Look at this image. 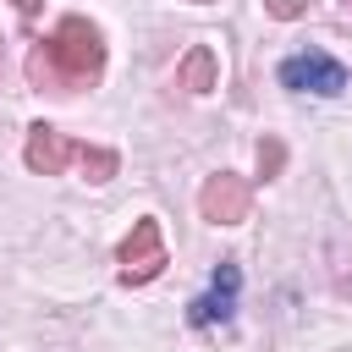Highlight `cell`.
<instances>
[{
	"label": "cell",
	"mask_w": 352,
	"mask_h": 352,
	"mask_svg": "<svg viewBox=\"0 0 352 352\" xmlns=\"http://www.w3.org/2000/svg\"><path fill=\"white\" fill-rule=\"evenodd\" d=\"M99 72H104V38L88 16H60V28L44 44H33V55H28V82L50 88V94L94 88Z\"/></svg>",
	"instance_id": "obj_1"
},
{
	"label": "cell",
	"mask_w": 352,
	"mask_h": 352,
	"mask_svg": "<svg viewBox=\"0 0 352 352\" xmlns=\"http://www.w3.org/2000/svg\"><path fill=\"white\" fill-rule=\"evenodd\" d=\"M165 264H170V258H165L160 220H154V214H143V220L126 231V242H121V286H143V280H154Z\"/></svg>",
	"instance_id": "obj_2"
},
{
	"label": "cell",
	"mask_w": 352,
	"mask_h": 352,
	"mask_svg": "<svg viewBox=\"0 0 352 352\" xmlns=\"http://www.w3.org/2000/svg\"><path fill=\"white\" fill-rule=\"evenodd\" d=\"M248 209H253V192H248V182H242V176H231V170L209 176V182H204V192H198V214H204L209 226H242V220H248Z\"/></svg>",
	"instance_id": "obj_3"
},
{
	"label": "cell",
	"mask_w": 352,
	"mask_h": 352,
	"mask_svg": "<svg viewBox=\"0 0 352 352\" xmlns=\"http://www.w3.org/2000/svg\"><path fill=\"white\" fill-rule=\"evenodd\" d=\"M280 82H286V88H302V94H341V88H346V66H341L336 55L308 50V55L280 60Z\"/></svg>",
	"instance_id": "obj_4"
},
{
	"label": "cell",
	"mask_w": 352,
	"mask_h": 352,
	"mask_svg": "<svg viewBox=\"0 0 352 352\" xmlns=\"http://www.w3.org/2000/svg\"><path fill=\"white\" fill-rule=\"evenodd\" d=\"M72 160H77V143H66V132H55L50 121H33V126H28V170L60 176Z\"/></svg>",
	"instance_id": "obj_5"
},
{
	"label": "cell",
	"mask_w": 352,
	"mask_h": 352,
	"mask_svg": "<svg viewBox=\"0 0 352 352\" xmlns=\"http://www.w3.org/2000/svg\"><path fill=\"white\" fill-rule=\"evenodd\" d=\"M236 286H242V270L226 258V264L214 270L209 292L192 297V324H220V319H231V308H236Z\"/></svg>",
	"instance_id": "obj_6"
},
{
	"label": "cell",
	"mask_w": 352,
	"mask_h": 352,
	"mask_svg": "<svg viewBox=\"0 0 352 352\" xmlns=\"http://www.w3.org/2000/svg\"><path fill=\"white\" fill-rule=\"evenodd\" d=\"M176 88H187V94H209L214 88V50L209 44H192L187 50V60L176 66Z\"/></svg>",
	"instance_id": "obj_7"
},
{
	"label": "cell",
	"mask_w": 352,
	"mask_h": 352,
	"mask_svg": "<svg viewBox=\"0 0 352 352\" xmlns=\"http://www.w3.org/2000/svg\"><path fill=\"white\" fill-rule=\"evenodd\" d=\"M77 165H82V176H88V182H110V176L121 170L116 148H77Z\"/></svg>",
	"instance_id": "obj_8"
},
{
	"label": "cell",
	"mask_w": 352,
	"mask_h": 352,
	"mask_svg": "<svg viewBox=\"0 0 352 352\" xmlns=\"http://www.w3.org/2000/svg\"><path fill=\"white\" fill-rule=\"evenodd\" d=\"M280 165H286V143L280 138H264L258 143V176L270 182V176H280Z\"/></svg>",
	"instance_id": "obj_9"
},
{
	"label": "cell",
	"mask_w": 352,
	"mask_h": 352,
	"mask_svg": "<svg viewBox=\"0 0 352 352\" xmlns=\"http://www.w3.org/2000/svg\"><path fill=\"white\" fill-rule=\"evenodd\" d=\"M264 11H270L275 22H292V16H302V11H308V0H264Z\"/></svg>",
	"instance_id": "obj_10"
},
{
	"label": "cell",
	"mask_w": 352,
	"mask_h": 352,
	"mask_svg": "<svg viewBox=\"0 0 352 352\" xmlns=\"http://www.w3.org/2000/svg\"><path fill=\"white\" fill-rule=\"evenodd\" d=\"M11 6H16L22 16H38V0H11Z\"/></svg>",
	"instance_id": "obj_11"
},
{
	"label": "cell",
	"mask_w": 352,
	"mask_h": 352,
	"mask_svg": "<svg viewBox=\"0 0 352 352\" xmlns=\"http://www.w3.org/2000/svg\"><path fill=\"white\" fill-rule=\"evenodd\" d=\"M192 6H209V0H192Z\"/></svg>",
	"instance_id": "obj_12"
},
{
	"label": "cell",
	"mask_w": 352,
	"mask_h": 352,
	"mask_svg": "<svg viewBox=\"0 0 352 352\" xmlns=\"http://www.w3.org/2000/svg\"><path fill=\"white\" fill-rule=\"evenodd\" d=\"M0 77H6V66H0Z\"/></svg>",
	"instance_id": "obj_13"
}]
</instances>
